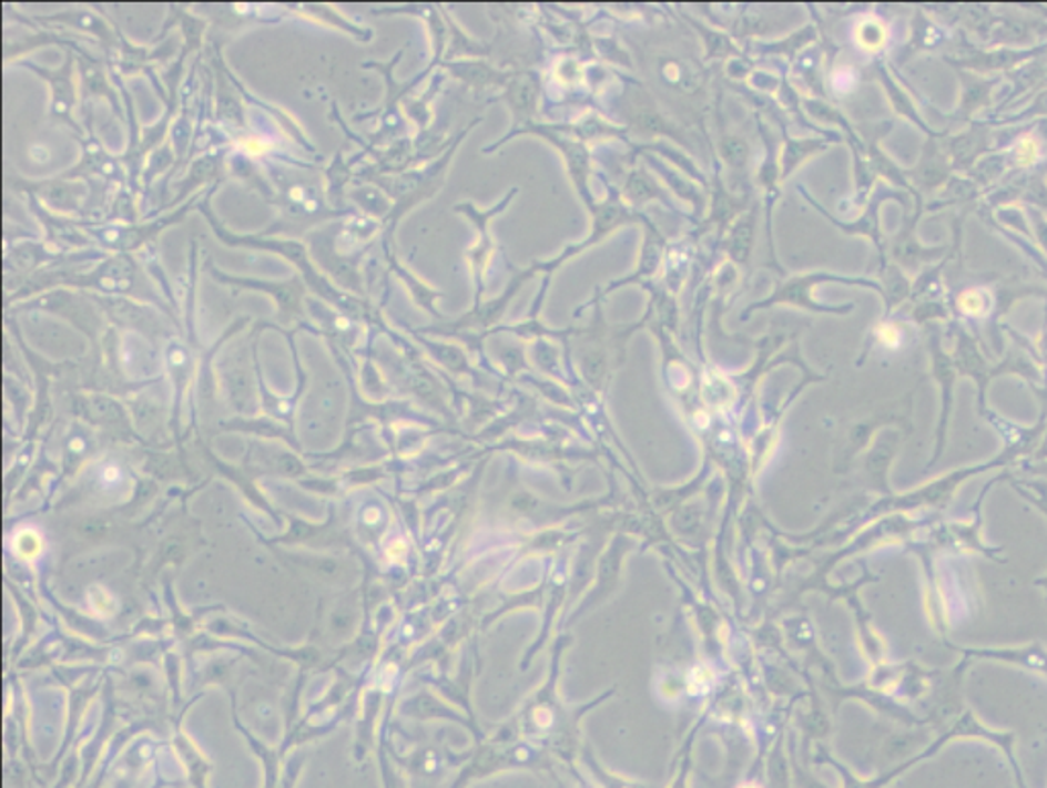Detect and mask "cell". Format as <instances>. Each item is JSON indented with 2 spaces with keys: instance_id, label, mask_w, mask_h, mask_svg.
<instances>
[{
  "instance_id": "obj_1",
  "label": "cell",
  "mask_w": 1047,
  "mask_h": 788,
  "mask_svg": "<svg viewBox=\"0 0 1047 788\" xmlns=\"http://www.w3.org/2000/svg\"><path fill=\"white\" fill-rule=\"evenodd\" d=\"M821 283H841V285H851V286H864V288H872L876 290L877 295L882 297V286L877 280H870V278H855V276H841V274H826V272H814V274H804V276H796L792 280H787L784 286H780L775 293H773L770 300L765 303H760V305H753L746 309V315L751 310L761 309V307H770L772 303H790V305H796V307H802V309L811 310V313H821V315H847L851 310L855 309L853 305H841V307H831V305H821L812 298L811 290L816 285ZM745 315V317H746Z\"/></svg>"
},
{
  "instance_id": "obj_2",
  "label": "cell",
  "mask_w": 1047,
  "mask_h": 788,
  "mask_svg": "<svg viewBox=\"0 0 1047 788\" xmlns=\"http://www.w3.org/2000/svg\"><path fill=\"white\" fill-rule=\"evenodd\" d=\"M923 213H925V201H915L913 213H904L901 229L894 233L888 242V259L896 266H901L906 274H916V272L921 274L925 268L942 262L954 249L949 244L925 246L918 239L916 227Z\"/></svg>"
},
{
  "instance_id": "obj_3",
  "label": "cell",
  "mask_w": 1047,
  "mask_h": 788,
  "mask_svg": "<svg viewBox=\"0 0 1047 788\" xmlns=\"http://www.w3.org/2000/svg\"><path fill=\"white\" fill-rule=\"evenodd\" d=\"M886 201H898L903 205L904 213H911V207H915V198L911 194L904 193V191H894L891 186H877L876 191L870 196L860 219L843 223V221L835 219L831 213H826L825 208L816 205V201L809 196V203L819 208L826 219L831 221L845 235H862L865 239H870L876 246L882 266L888 262V242H886V235L882 232V223H880V208Z\"/></svg>"
},
{
  "instance_id": "obj_4",
  "label": "cell",
  "mask_w": 1047,
  "mask_h": 788,
  "mask_svg": "<svg viewBox=\"0 0 1047 788\" xmlns=\"http://www.w3.org/2000/svg\"><path fill=\"white\" fill-rule=\"evenodd\" d=\"M1047 43H1039L1034 48H1023V50H1010V48H988V50H978L972 45H964L962 52L957 55H943L945 64L956 68V70H966L974 72L978 76H998V72H1010L1015 68L1034 62L1037 58L1046 55Z\"/></svg>"
},
{
  "instance_id": "obj_5",
  "label": "cell",
  "mask_w": 1047,
  "mask_h": 788,
  "mask_svg": "<svg viewBox=\"0 0 1047 788\" xmlns=\"http://www.w3.org/2000/svg\"><path fill=\"white\" fill-rule=\"evenodd\" d=\"M943 147L949 155V162L956 174H969L984 155L996 152L995 127L984 119H976L959 133L945 131Z\"/></svg>"
},
{
  "instance_id": "obj_6",
  "label": "cell",
  "mask_w": 1047,
  "mask_h": 788,
  "mask_svg": "<svg viewBox=\"0 0 1047 788\" xmlns=\"http://www.w3.org/2000/svg\"><path fill=\"white\" fill-rule=\"evenodd\" d=\"M942 137H927L915 168H904L906 181L923 201L939 193L947 181L956 174L949 162V155L943 147Z\"/></svg>"
},
{
  "instance_id": "obj_7",
  "label": "cell",
  "mask_w": 1047,
  "mask_h": 788,
  "mask_svg": "<svg viewBox=\"0 0 1047 788\" xmlns=\"http://www.w3.org/2000/svg\"><path fill=\"white\" fill-rule=\"evenodd\" d=\"M949 305L954 319L974 331L982 324L990 325L996 310L995 283H969L962 286L956 295H949Z\"/></svg>"
},
{
  "instance_id": "obj_8",
  "label": "cell",
  "mask_w": 1047,
  "mask_h": 788,
  "mask_svg": "<svg viewBox=\"0 0 1047 788\" xmlns=\"http://www.w3.org/2000/svg\"><path fill=\"white\" fill-rule=\"evenodd\" d=\"M947 43H952V31L939 21L929 9L918 7L911 23V35L903 48L901 62L911 60L916 53L939 52Z\"/></svg>"
},
{
  "instance_id": "obj_9",
  "label": "cell",
  "mask_w": 1047,
  "mask_h": 788,
  "mask_svg": "<svg viewBox=\"0 0 1047 788\" xmlns=\"http://www.w3.org/2000/svg\"><path fill=\"white\" fill-rule=\"evenodd\" d=\"M956 74L962 84V99L952 119L959 125H969L972 121H976L982 109L993 104V92L998 89L1000 76H978L966 70H956Z\"/></svg>"
},
{
  "instance_id": "obj_10",
  "label": "cell",
  "mask_w": 1047,
  "mask_h": 788,
  "mask_svg": "<svg viewBox=\"0 0 1047 788\" xmlns=\"http://www.w3.org/2000/svg\"><path fill=\"white\" fill-rule=\"evenodd\" d=\"M876 76L877 80H880V84L884 86L886 94H888L892 109L896 111V115H901L903 119H908L913 125H916V130L923 131L927 137H942L945 131L933 130L929 123H927V121L921 116L918 109H916L913 94L906 91L903 84L896 80V76L892 74L891 65L886 64V62H877Z\"/></svg>"
},
{
  "instance_id": "obj_11",
  "label": "cell",
  "mask_w": 1047,
  "mask_h": 788,
  "mask_svg": "<svg viewBox=\"0 0 1047 788\" xmlns=\"http://www.w3.org/2000/svg\"><path fill=\"white\" fill-rule=\"evenodd\" d=\"M880 286H882V298H884V319H888L896 309L903 307L906 300H911L913 280L901 266H896L888 259L880 268Z\"/></svg>"
},
{
  "instance_id": "obj_12",
  "label": "cell",
  "mask_w": 1047,
  "mask_h": 788,
  "mask_svg": "<svg viewBox=\"0 0 1047 788\" xmlns=\"http://www.w3.org/2000/svg\"><path fill=\"white\" fill-rule=\"evenodd\" d=\"M982 196H984V191L978 182L969 178L968 174H954L942 191L935 194V198H931V203L925 205V211L937 213L943 208L957 207V205H972L976 201H982Z\"/></svg>"
},
{
  "instance_id": "obj_13",
  "label": "cell",
  "mask_w": 1047,
  "mask_h": 788,
  "mask_svg": "<svg viewBox=\"0 0 1047 788\" xmlns=\"http://www.w3.org/2000/svg\"><path fill=\"white\" fill-rule=\"evenodd\" d=\"M911 327H915V325L908 324L901 315L898 317L892 315L888 319L882 317L876 327L872 329L867 341L876 348L886 349V351H901L911 341Z\"/></svg>"
},
{
  "instance_id": "obj_14",
  "label": "cell",
  "mask_w": 1047,
  "mask_h": 788,
  "mask_svg": "<svg viewBox=\"0 0 1047 788\" xmlns=\"http://www.w3.org/2000/svg\"><path fill=\"white\" fill-rule=\"evenodd\" d=\"M853 39L862 52L882 55L891 43V29L880 17H865L853 27Z\"/></svg>"
},
{
  "instance_id": "obj_15",
  "label": "cell",
  "mask_w": 1047,
  "mask_h": 788,
  "mask_svg": "<svg viewBox=\"0 0 1047 788\" xmlns=\"http://www.w3.org/2000/svg\"><path fill=\"white\" fill-rule=\"evenodd\" d=\"M1047 119V86L1039 92H1035L1034 99L1025 104L1019 111H1013L1008 115L995 116V119H984L993 127H1025L1031 125L1035 121H1046Z\"/></svg>"
},
{
  "instance_id": "obj_16",
  "label": "cell",
  "mask_w": 1047,
  "mask_h": 788,
  "mask_svg": "<svg viewBox=\"0 0 1047 788\" xmlns=\"http://www.w3.org/2000/svg\"><path fill=\"white\" fill-rule=\"evenodd\" d=\"M903 317L908 324L921 325V327L935 324V321H945L947 325L954 321V313H952V305H949L947 298L916 300Z\"/></svg>"
},
{
  "instance_id": "obj_17",
  "label": "cell",
  "mask_w": 1047,
  "mask_h": 788,
  "mask_svg": "<svg viewBox=\"0 0 1047 788\" xmlns=\"http://www.w3.org/2000/svg\"><path fill=\"white\" fill-rule=\"evenodd\" d=\"M537 91V80L530 76V74H522V76L516 78L510 86H508L506 99H508L511 106H514V113L518 115V121H526L524 116L530 115V111L535 109Z\"/></svg>"
},
{
  "instance_id": "obj_18",
  "label": "cell",
  "mask_w": 1047,
  "mask_h": 788,
  "mask_svg": "<svg viewBox=\"0 0 1047 788\" xmlns=\"http://www.w3.org/2000/svg\"><path fill=\"white\" fill-rule=\"evenodd\" d=\"M829 147L825 140H790L785 145L784 152V176H787L792 170H796L800 162H804L812 154H819Z\"/></svg>"
},
{
  "instance_id": "obj_19",
  "label": "cell",
  "mask_w": 1047,
  "mask_h": 788,
  "mask_svg": "<svg viewBox=\"0 0 1047 788\" xmlns=\"http://www.w3.org/2000/svg\"><path fill=\"white\" fill-rule=\"evenodd\" d=\"M1023 208L1029 217V225H1031V233H1034V244L1041 249V254L1047 258V213L1035 207Z\"/></svg>"
},
{
  "instance_id": "obj_20",
  "label": "cell",
  "mask_w": 1047,
  "mask_h": 788,
  "mask_svg": "<svg viewBox=\"0 0 1047 788\" xmlns=\"http://www.w3.org/2000/svg\"><path fill=\"white\" fill-rule=\"evenodd\" d=\"M857 84H860V76H857L855 68L845 65V68H837V70L833 72L831 86H833L835 91L841 92V94H847V92L855 91V86H857Z\"/></svg>"
},
{
  "instance_id": "obj_21",
  "label": "cell",
  "mask_w": 1047,
  "mask_h": 788,
  "mask_svg": "<svg viewBox=\"0 0 1047 788\" xmlns=\"http://www.w3.org/2000/svg\"><path fill=\"white\" fill-rule=\"evenodd\" d=\"M688 685H690L692 695H694V693L695 695H698V693H704V690H708L710 685H712V671H710V668H702V666H698V668H694L692 674H690V680H688Z\"/></svg>"
},
{
  "instance_id": "obj_22",
  "label": "cell",
  "mask_w": 1047,
  "mask_h": 788,
  "mask_svg": "<svg viewBox=\"0 0 1047 788\" xmlns=\"http://www.w3.org/2000/svg\"><path fill=\"white\" fill-rule=\"evenodd\" d=\"M739 788H761V787L760 785H755V782H746V785H743V787H739Z\"/></svg>"
},
{
  "instance_id": "obj_23",
  "label": "cell",
  "mask_w": 1047,
  "mask_h": 788,
  "mask_svg": "<svg viewBox=\"0 0 1047 788\" xmlns=\"http://www.w3.org/2000/svg\"><path fill=\"white\" fill-rule=\"evenodd\" d=\"M1046 172H1047V166H1046Z\"/></svg>"
}]
</instances>
